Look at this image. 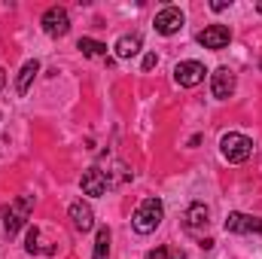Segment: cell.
Returning a JSON list of instances; mask_svg holds the SVG:
<instances>
[{
    "instance_id": "cell-1",
    "label": "cell",
    "mask_w": 262,
    "mask_h": 259,
    "mask_svg": "<svg viewBox=\"0 0 262 259\" xmlns=\"http://www.w3.org/2000/svg\"><path fill=\"white\" fill-rule=\"evenodd\" d=\"M162 220H165V204L159 198H143L131 217V226L137 235H152L162 226Z\"/></svg>"
},
{
    "instance_id": "cell-2",
    "label": "cell",
    "mask_w": 262,
    "mask_h": 259,
    "mask_svg": "<svg viewBox=\"0 0 262 259\" xmlns=\"http://www.w3.org/2000/svg\"><path fill=\"white\" fill-rule=\"evenodd\" d=\"M220 153H223L232 165H241V162H247V159L253 156V140H250L247 134L229 131V134H223V140H220Z\"/></svg>"
},
{
    "instance_id": "cell-3",
    "label": "cell",
    "mask_w": 262,
    "mask_h": 259,
    "mask_svg": "<svg viewBox=\"0 0 262 259\" xmlns=\"http://www.w3.org/2000/svg\"><path fill=\"white\" fill-rule=\"evenodd\" d=\"M31 207H34V195H18V198L3 210V229H6V235H9V238H12V235L28 223Z\"/></svg>"
},
{
    "instance_id": "cell-4",
    "label": "cell",
    "mask_w": 262,
    "mask_h": 259,
    "mask_svg": "<svg viewBox=\"0 0 262 259\" xmlns=\"http://www.w3.org/2000/svg\"><path fill=\"white\" fill-rule=\"evenodd\" d=\"M235 85H238V79H235V73H232L229 67H216V70H213V76H210V92H213L216 101H229V98L235 95Z\"/></svg>"
},
{
    "instance_id": "cell-5",
    "label": "cell",
    "mask_w": 262,
    "mask_h": 259,
    "mask_svg": "<svg viewBox=\"0 0 262 259\" xmlns=\"http://www.w3.org/2000/svg\"><path fill=\"white\" fill-rule=\"evenodd\" d=\"M226 232H232V235H262V217L229 213L226 217Z\"/></svg>"
},
{
    "instance_id": "cell-6",
    "label": "cell",
    "mask_w": 262,
    "mask_h": 259,
    "mask_svg": "<svg viewBox=\"0 0 262 259\" xmlns=\"http://www.w3.org/2000/svg\"><path fill=\"white\" fill-rule=\"evenodd\" d=\"M43 31L49 34V37H64L67 31H70V15H67L64 6H52V9H46L43 12Z\"/></svg>"
},
{
    "instance_id": "cell-7",
    "label": "cell",
    "mask_w": 262,
    "mask_h": 259,
    "mask_svg": "<svg viewBox=\"0 0 262 259\" xmlns=\"http://www.w3.org/2000/svg\"><path fill=\"white\" fill-rule=\"evenodd\" d=\"M156 31L162 34V37H171V34H177L180 28H183V12L177 9V6H165V9H159L156 12Z\"/></svg>"
},
{
    "instance_id": "cell-8",
    "label": "cell",
    "mask_w": 262,
    "mask_h": 259,
    "mask_svg": "<svg viewBox=\"0 0 262 259\" xmlns=\"http://www.w3.org/2000/svg\"><path fill=\"white\" fill-rule=\"evenodd\" d=\"M204 64L201 61H180L174 67V79L183 85V89H195L198 82H204Z\"/></svg>"
},
{
    "instance_id": "cell-9",
    "label": "cell",
    "mask_w": 262,
    "mask_h": 259,
    "mask_svg": "<svg viewBox=\"0 0 262 259\" xmlns=\"http://www.w3.org/2000/svg\"><path fill=\"white\" fill-rule=\"evenodd\" d=\"M232 40V31L226 25H207L204 31H198V43L204 49H226Z\"/></svg>"
},
{
    "instance_id": "cell-10",
    "label": "cell",
    "mask_w": 262,
    "mask_h": 259,
    "mask_svg": "<svg viewBox=\"0 0 262 259\" xmlns=\"http://www.w3.org/2000/svg\"><path fill=\"white\" fill-rule=\"evenodd\" d=\"M70 223H73L76 232H92L95 229V210H92V204L73 201L70 204Z\"/></svg>"
},
{
    "instance_id": "cell-11",
    "label": "cell",
    "mask_w": 262,
    "mask_h": 259,
    "mask_svg": "<svg viewBox=\"0 0 262 259\" xmlns=\"http://www.w3.org/2000/svg\"><path fill=\"white\" fill-rule=\"evenodd\" d=\"M79 186H82V195H92V198H98V195L107 192V174H104L101 168H89V171H82V180H79Z\"/></svg>"
},
{
    "instance_id": "cell-12",
    "label": "cell",
    "mask_w": 262,
    "mask_h": 259,
    "mask_svg": "<svg viewBox=\"0 0 262 259\" xmlns=\"http://www.w3.org/2000/svg\"><path fill=\"white\" fill-rule=\"evenodd\" d=\"M183 223H186V229H204V226L210 223V210H207V204H201V201L189 204Z\"/></svg>"
},
{
    "instance_id": "cell-13",
    "label": "cell",
    "mask_w": 262,
    "mask_h": 259,
    "mask_svg": "<svg viewBox=\"0 0 262 259\" xmlns=\"http://www.w3.org/2000/svg\"><path fill=\"white\" fill-rule=\"evenodd\" d=\"M140 46H143L140 34H125V37H119V40H116V46H113V49H116V58H122V61H125V58H134V55L140 52Z\"/></svg>"
},
{
    "instance_id": "cell-14",
    "label": "cell",
    "mask_w": 262,
    "mask_h": 259,
    "mask_svg": "<svg viewBox=\"0 0 262 259\" xmlns=\"http://www.w3.org/2000/svg\"><path fill=\"white\" fill-rule=\"evenodd\" d=\"M40 73V61L34 58V61H28V64L18 70V79H15V92L18 95H28V89H31V82H34V76Z\"/></svg>"
},
{
    "instance_id": "cell-15",
    "label": "cell",
    "mask_w": 262,
    "mask_h": 259,
    "mask_svg": "<svg viewBox=\"0 0 262 259\" xmlns=\"http://www.w3.org/2000/svg\"><path fill=\"white\" fill-rule=\"evenodd\" d=\"M76 49H79L85 58H101V55H107V46H104V43H98V40H92V37H79Z\"/></svg>"
},
{
    "instance_id": "cell-16",
    "label": "cell",
    "mask_w": 262,
    "mask_h": 259,
    "mask_svg": "<svg viewBox=\"0 0 262 259\" xmlns=\"http://www.w3.org/2000/svg\"><path fill=\"white\" fill-rule=\"evenodd\" d=\"M95 259H110V229L101 226L95 235Z\"/></svg>"
},
{
    "instance_id": "cell-17",
    "label": "cell",
    "mask_w": 262,
    "mask_h": 259,
    "mask_svg": "<svg viewBox=\"0 0 262 259\" xmlns=\"http://www.w3.org/2000/svg\"><path fill=\"white\" fill-rule=\"evenodd\" d=\"M25 250H28L31 256L43 250V247H40V229H37V226H31V229H28V238H25Z\"/></svg>"
},
{
    "instance_id": "cell-18",
    "label": "cell",
    "mask_w": 262,
    "mask_h": 259,
    "mask_svg": "<svg viewBox=\"0 0 262 259\" xmlns=\"http://www.w3.org/2000/svg\"><path fill=\"white\" fill-rule=\"evenodd\" d=\"M146 259H186L183 250H171V247H156V250H149Z\"/></svg>"
},
{
    "instance_id": "cell-19",
    "label": "cell",
    "mask_w": 262,
    "mask_h": 259,
    "mask_svg": "<svg viewBox=\"0 0 262 259\" xmlns=\"http://www.w3.org/2000/svg\"><path fill=\"white\" fill-rule=\"evenodd\" d=\"M156 64H159V55H156V52H146V55H143V70H152Z\"/></svg>"
},
{
    "instance_id": "cell-20",
    "label": "cell",
    "mask_w": 262,
    "mask_h": 259,
    "mask_svg": "<svg viewBox=\"0 0 262 259\" xmlns=\"http://www.w3.org/2000/svg\"><path fill=\"white\" fill-rule=\"evenodd\" d=\"M229 6H232V0H213V3H210L213 12H223V9H229Z\"/></svg>"
},
{
    "instance_id": "cell-21",
    "label": "cell",
    "mask_w": 262,
    "mask_h": 259,
    "mask_svg": "<svg viewBox=\"0 0 262 259\" xmlns=\"http://www.w3.org/2000/svg\"><path fill=\"white\" fill-rule=\"evenodd\" d=\"M6 85V73H3V67H0V89Z\"/></svg>"
},
{
    "instance_id": "cell-22",
    "label": "cell",
    "mask_w": 262,
    "mask_h": 259,
    "mask_svg": "<svg viewBox=\"0 0 262 259\" xmlns=\"http://www.w3.org/2000/svg\"><path fill=\"white\" fill-rule=\"evenodd\" d=\"M256 9H259V12H262V0H259V3H256Z\"/></svg>"
}]
</instances>
